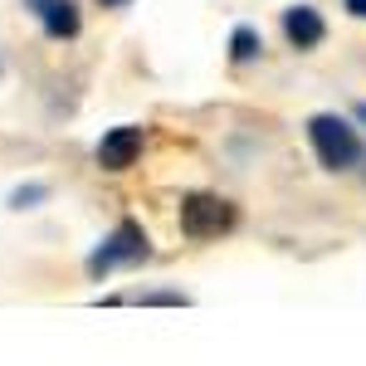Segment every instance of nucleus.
<instances>
[{
	"instance_id": "obj_1",
	"label": "nucleus",
	"mask_w": 366,
	"mask_h": 366,
	"mask_svg": "<svg viewBox=\"0 0 366 366\" xmlns=\"http://www.w3.org/2000/svg\"><path fill=\"white\" fill-rule=\"evenodd\" d=\"M308 142L312 152H317V162L327 171H352L362 162V137H357V127L337 113H317L308 117Z\"/></svg>"
},
{
	"instance_id": "obj_2",
	"label": "nucleus",
	"mask_w": 366,
	"mask_h": 366,
	"mask_svg": "<svg viewBox=\"0 0 366 366\" xmlns=\"http://www.w3.org/2000/svg\"><path fill=\"white\" fill-rule=\"evenodd\" d=\"M234 220H239V210L220 196H186L181 200V229L191 239H215V234L234 229Z\"/></svg>"
},
{
	"instance_id": "obj_3",
	"label": "nucleus",
	"mask_w": 366,
	"mask_h": 366,
	"mask_svg": "<svg viewBox=\"0 0 366 366\" xmlns=\"http://www.w3.org/2000/svg\"><path fill=\"white\" fill-rule=\"evenodd\" d=\"M147 234H142V225H132V220H122V225L103 239V249H93V259H88V274L93 279H103V274H113L117 264H142L147 259Z\"/></svg>"
},
{
	"instance_id": "obj_4",
	"label": "nucleus",
	"mask_w": 366,
	"mask_h": 366,
	"mask_svg": "<svg viewBox=\"0 0 366 366\" xmlns=\"http://www.w3.org/2000/svg\"><path fill=\"white\" fill-rule=\"evenodd\" d=\"M142 157V127H113L98 142V167L103 171H127Z\"/></svg>"
},
{
	"instance_id": "obj_5",
	"label": "nucleus",
	"mask_w": 366,
	"mask_h": 366,
	"mask_svg": "<svg viewBox=\"0 0 366 366\" xmlns=\"http://www.w3.org/2000/svg\"><path fill=\"white\" fill-rule=\"evenodd\" d=\"M283 34H288L293 49H317L327 39V25H322V15L312 5H288L283 10Z\"/></svg>"
},
{
	"instance_id": "obj_6",
	"label": "nucleus",
	"mask_w": 366,
	"mask_h": 366,
	"mask_svg": "<svg viewBox=\"0 0 366 366\" xmlns=\"http://www.w3.org/2000/svg\"><path fill=\"white\" fill-rule=\"evenodd\" d=\"M34 5V15L44 20V34L49 39H74L79 34V10H74V0H29Z\"/></svg>"
},
{
	"instance_id": "obj_7",
	"label": "nucleus",
	"mask_w": 366,
	"mask_h": 366,
	"mask_svg": "<svg viewBox=\"0 0 366 366\" xmlns=\"http://www.w3.org/2000/svg\"><path fill=\"white\" fill-rule=\"evenodd\" d=\"M259 49H264V39H259V29L239 25L234 34H229V59H234V64H249V59H259Z\"/></svg>"
},
{
	"instance_id": "obj_8",
	"label": "nucleus",
	"mask_w": 366,
	"mask_h": 366,
	"mask_svg": "<svg viewBox=\"0 0 366 366\" xmlns=\"http://www.w3.org/2000/svg\"><path fill=\"white\" fill-rule=\"evenodd\" d=\"M44 196H49L44 186H25V191H15V196H10V205H15V210H29L34 200H44Z\"/></svg>"
},
{
	"instance_id": "obj_9",
	"label": "nucleus",
	"mask_w": 366,
	"mask_h": 366,
	"mask_svg": "<svg viewBox=\"0 0 366 366\" xmlns=\"http://www.w3.org/2000/svg\"><path fill=\"white\" fill-rule=\"evenodd\" d=\"M347 10H352L357 20H366V0H347Z\"/></svg>"
},
{
	"instance_id": "obj_10",
	"label": "nucleus",
	"mask_w": 366,
	"mask_h": 366,
	"mask_svg": "<svg viewBox=\"0 0 366 366\" xmlns=\"http://www.w3.org/2000/svg\"><path fill=\"white\" fill-rule=\"evenodd\" d=\"M103 5H127V0H103Z\"/></svg>"
},
{
	"instance_id": "obj_11",
	"label": "nucleus",
	"mask_w": 366,
	"mask_h": 366,
	"mask_svg": "<svg viewBox=\"0 0 366 366\" xmlns=\"http://www.w3.org/2000/svg\"><path fill=\"white\" fill-rule=\"evenodd\" d=\"M357 117H366V103H362V108H357Z\"/></svg>"
}]
</instances>
